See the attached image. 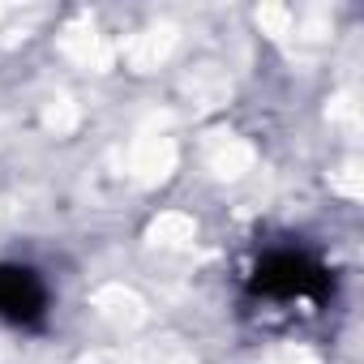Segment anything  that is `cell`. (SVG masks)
<instances>
[{
  "label": "cell",
  "mask_w": 364,
  "mask_h": 364,
  "mask_svg": "<svg viewBox=\"0 0 364 364\" xmlns=\"http://www.w3.org/2000/svg\"><path fill=\"white\" fill-rule=\"evenodd\" d=\"M52 317V287L26 262H0V321L18 330H43Z\"/></svg>",
  "instance_id": "cell-2"
},
{
  "label": "cell",
  "mask_w": 364,
  "mask_h": 364,
  "mask_svg": "<svg viewBox=\"0 0 364 364\" xmlns=\"http://www.w3.org/2000/svg\"><path fill=\"white\" fill-rule=\"evenodd\" d=\"M334 300V270L326 266V257L309 245H270L257 253V262L245 274V304H304V309H326Z\"/></svg>",
  "instance_id": "cell-1"
}]
</instances>
